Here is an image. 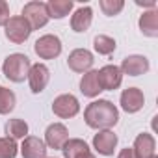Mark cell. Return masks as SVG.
I'll return each mask as SVG.
<instances>
[{
	"label": "cell",
	"mask_w": 158,
	"mask_h": 158,
	"mask_svg": "<svg viewBox=\"0 0 158 158\" xmlns=\"http://www.w3.org/2000/svg\"><path fill=\"white\" fill-rule=\"evenodd\" d=\"M23 158H47V145L41 138L26 136L21 145Z\"/></svg>",
	"instance_id": "cell-14"
},
{
	"label": "cell",
	"mask_w": 158,
	"mask_h": 158,
	"mask_svg": "<svg viewBox=\"0 0 158 158\" xmlns=\"http://www.w3.org/2000/svg\"><path fill=\"white\" fill-rule=\"evenodd\" d=\"M99 6H101V10H102L104 15L114 17V15H119L123 11L125 2H123V0H101Z\"/></svg>",
	"instance_id": "cell-24"
},
{
	"label": "cell",
	"mask_w": 158,
	"mask_h": 158,
	"mask_svg": "<svg viewBox=\"0 0 158 158\" xmlns=\"http://www.w3.org/2000/svg\"><path fill=\"white\" fill-rule=\"evenodd\" d=\"M61 152L65 158H78L84 152H89V145L80 138H69L65 145L61 147Z\"/></svg>",
	"instance_id": "cell-20"
},
{
	"label": "cell",
	"mask_w": 158,
	"mask_h": 158,
	"mask_svg": "<svg viewBox=\"0 0 158 158\" xmlns=\"http://www.w3.org/2000/svg\"><path fill=\"white\" fill-rule=\"evenodd\" d=\"M69 139V130L63 123H52L47 127L45 130V145L50 149H60L65 145V141Z\"/></svg>",
	"instance_id": "cell-11"
},
{
	"label": "cell",
	"mask_w": 158,
	"mask_h": 158,
	"mask_svg": "<svg viewBox=\"0 0 158 158\" xmlns=\"http://www.w3.org/2000/svg\"><path fill=\"white\" fill-rule=\"evenodd\" d=\"M115 47H117V43H115V39L110 37V35L99 34V35L93 39V48H95V52L101 54V56H110V54L115 50Z\"/></svg>",
	"instance_id": "cell-22"
},
{
	"label": "cell",
	"mask_w": 158,
	"mask_h": 158,
	"mask_svg": "<svg viewBox=\"0 0 158 158\" xmlns=\"http://www.w3.org/2000/svg\"><path fill=\"white\" fill-rule=\"evenodd\" d=\"M11 19L10 15V6L6 0H0V26H6V23Z\"/></svg>",
	"instance_id": "cell-26"
},
{
	"label": "cell",
	"mask_w": 158,
	"mask_h": 158,
	"mask_svg": "<svg viewBox=\"0 0 158 158\" xmlns=\"http://www.w3.org/2000/svg\"><path fill=\"white\" fill-rule=\"evenodd\" d=\"M23 17L26 19V23L30 24L32 32L43 28L48 23V11H47V4L39 2V0H32V2L24 4L23 8Z\"/></svg>",
	"instance_id": "cell-3"
},
{
	"label": "cell",
	"mask_w": 158,
	"mask_h": 158,
	"mask_svg": "<svg viewBox=\"0 0 158 158\" xmlns=\"http://www.w3.org/2000/svg\"><path fill=\"white\" fill-rule=\"evenodd\" d=\"M6 130V138H11V139H24L28 136V123L23 121V119H10L4 127Z\"/></svg>",
	"instance_id": "cell-21"
},
{
	"label": "cell",
	"mask_w": 158,
	"mask_h": 158,
	"mask_svg": "<svg viewBox=\"0 0 158 158\" xmlns=\"http://www.w3.org/2000/svg\"><path fill=\"white\" fill-rule=\"evenodd\" d=\"M97 73H99V82L102 91H114L123 84V73L117 65H104Z\"/></svg>",
	"instance_id": "cell-9"
},
{
	"label": "cell",
	"mask_w": 158,
	"mask_h": 158,
	"mask_svg": "<svg viewBox=\"0 0 158 158\" xmlns=\"http://www.w3.org/2000/svg\"><path fill=\"white\" fill-rule=\"evenodd\" d=\"M149 60L141 54H132V56H127L123 61H121V73L123 74H128V76H139V74H145L149 71Z\"/></svg>",
	"instance_id": "cell-13"
},
{
	"label": "cell",
	"mask_w": 158,
	"mask_h": 158,
	"mask_svg": "<svg viewBox=\"0 0 158 158\" xmlns=\"http://www.w3.org/2000/svg\"><path fill=\"white\" fill-rule=\"evenodd\" d=\"M78 158H95V154H93V152L89 151V152H84V154H80Z\"/></svg>",
	"instance_id": "cell-28"
},
{
	"label": "cell",
	"mask_w": 158,
	"mask_h": 158,
	"mask_svg": "<svg viewBox=\"0 0 158 158\" xmlns=\"http://www.w3.org/2000/svg\"><path fill=\"white\" fill-rule=\"evenodd\" d=\"M138 24H139V32L145 37H158V11L156 10L143 11Z\"/></svg>",
	"instance_id": "cell-18"
},
{
	"label": "cell",
	"mask_w": 158,
	"mask_h": 158,
	"mask_svg": "<svg viewBox=\"0 0 158 158\" xmlns=\"http://www.w3.org/2000/svg\"><path fill=\"white\" fill-rule=\"evenodd\" d=\"M154 149H156V141H154L152 134H147V132L138 134V138L134 139V145H132V151L136 152L138 158L154 156Z\"/></svg>",
	"instance_id": "cell-16"
},
{
	"label": "cell",
	"mask_w": 158,
	"mask_h": 158,
	"mask_svg": "<svg viewBox=\"0 0 158 158\" xmlns=\"http://www.w3.org/2000/svg\"><path fill=\"white\" fill-rule=\"evenodd\" d=\"M34 52L41 58V60H54L61 54V39L54 34H47L41 35L35 43H34Z\"/></svg>",
	"instance_id": "cell-5"
},
{
	"label": "cell",
	"mask_w": 158,
	"mask_h": 158,
	"mask_svg": "<svg viewBox=\"0 0 158 158\" xmlns=\"http://www.w3.org/2000/svg\"><path fill=\"white\" fill-rule=\"evenodd\" d=\"M80 91H82L84 97H89V99L99 97V93L102 91L101 82H99V73H97L95 69L84 73L82 80H80Z\"/></svg>",
	"instance_id": "cell-17"
},
{
	"label": "cell",
	"mask_w": 158,
	"mask_h": 158,
	"mask_svg": "<svg viewBox=\"0 0 158 158\" xmlns=\"http://www.w3.org/2000/svg\"><path fill=\"white\" fill-rule=\"evenodd\" d=\"M121 108L127 112V114H136L143 108L145 104V95L139 88H127L123 93H121Z\"/></svg>",
	"instance_id": "cell-10"
},
{
	"label": "cell",
	"mask_w": 158,
	"mask_h": 158,
	"mask_svg": "<svg viewBox=\"0 0 158 158\" xmlns=\"http://www.w3.org/2000/svg\"><path fill=\"white\" fill-rule=\"evenodd\" d=\"M117 158H138V156L132 151V147H127V149H121V152L117 154Z\"/></svg>",
	"instance_id": "cell-27"
},
{
	"label": "cell",
	"mask_w": 158,
	"mask_h": 158,
	"mask_svg": "<svg viewBox=\"0 0 158 158\" xmlns=\"http://www.w3.org/2000/svg\"><path fill=\"white\" fill-rule=\"evenodd\" d=\"M48 80H50V71L45 63H35L30 67L28 71V84H30V89L32 93H41L45 91V88L48 86Z\"/></svg>",
	"instance_id": "cell-7"
},
{
	"label": "cell",
	"mask_w": 158,
	"mask_h": 158,
	"mask_svg": "<svg viewBox=\"0 0 158 158\" xmlns=\"http://www.w3.org/2000/svg\"><path fill=\"white\" fill-rule=\"evenodd\" d=\"M4 34H6V37H8L11 43L21 45V43H24V41L30 37L32 28H30V24L26 23V19H24L23 15H15V17H11V19L6 23Z\"/></svg>",
	"instance_id": "cell-4"
},
{
	"label": "cell",
	"mask_w": 158,
	"mask_h": 158,
	"mask_svg": "<svg viewBox=\"0 0 158 158\" xmlns=\"http://www.w3.org/2000/svg\"><path fill=\"white\" fill-rule=\"evenodd\" d=\"M117 147V134L112 130H99L93 136V149L102 156H112Z\"/></svg>",
	"instance_id": "cell-12"
},
{
	"label": "cell",
	"mask_w": 158,
	"mask_h": 158,
	"mask_svg": "<svg viewBox=\"0 0 158 158\" xmlns=\"http://www.w3.org/2000/svg\"><path fill=\"white\" fill-rule=\"evenodd\" d=\"M32 63H30V58L26 54H21V52H15V54H10L4 63H2V73L8 80L15 82V84H21L24 82V78H28V71H30Z\"/></svg>",
	"instance_id": "cell-2"
},
{
	"label": "cell",
	"mask_w": 158,
	"mask_h": 158,
	"mask_svg": "<svg viewBox=\"0 0 158 158\" xmlns=\"http://www.w3.org/2000/svg\"><path fill=\"white\" fill-rule=\"evenodd\" d=\"M84 121H86V125L89 128L110 130L119 121V110L115 108L114 102H110L106 99H99V101H93V102H89L86 106Z\"/></svg>",
	"instance_id": "cell-1"
},
{
	"label": "cell",
	"mask_w": 158,
	"mask_h": 158,
	"mask_svg": "<svg viewBox=\"0 0 158 158\" xmlns=\"http://www.w3.org/2000/svg\"><path fill=\"white\" fill-rule=\"evenodd\" d=\"M151 158H158V156H156V154H154V156H151Z\"/></svg>",
	"instance_id": "cell-29"
},
{
	"label": "cell",
	"mask_w": 158,
	"mask_h": 158,
	"mask_svg": "<svg viewBox=\"0 0 158 158\" xmlns=\"http://www.w3.org/2000/svg\"><path fill=\"white\" fill-rule=\"evenodd\" d=\"M93 54L88 50V48H74L71 54H69V58H67V65H69V69L71 71H74V73H88V71H91V67H93Z\"/></svg>",
	"instance_id": "cell-8"
},
{
	"label": "cell",
	"mask_w": 158,
	"mask_h": 158,
	"mask_svg": "<svg viewBox=\"0 0 158 158\" xmlns=\"http://www.w3.org/2000/svg\"><path fill=\"white\" fill-rule=\"evenodd\" d=\"M15 104H17L15 93L10 88H2V86H0V114L6 115V114L13 112L15 110Z\"/></svg>",
	"instance_id": "cell-23"
},
{
	"label": "cell",
	"mask_w": 158,
	"mask_h": 158,
	"mask_svg": "<svg viewBox=\"0 0 158 158\" xmlns=\"http://www.w3.org/2000/svg\"><path fill=\"white\" fill-rule=\"evenodd\" d=\"M74 2L73 0H48L47 2V11L48 19H63L71 13Z\"/></svg>",
	"instance_id": "cell-19"
},
{
	"label": "cell",
	"mask_w": 158,
	"mask_h": 158,
	"mask_svg": "<svg viewBox=\"0 0 158 158\" xmlns=\"http://www.w3.org/2000/svg\"><path fill=\"white\" fill-rule=\"evenodd\" d=\"M93 23V10L89 6H82V8H78L73 17H71V28L73 32L76 34H82V32H88L89 26Z\"/></svg>",
	"instance_id": "cell-15"
},
{
	"label": "cell",
	"mask_w": 158,
	"mask_h": 158,
	"mask_svg": "<svg viewBox=\"0 0 158 158\" xmlns=\"http://www.w3.org/2000/svg\"><path fill=\"white\" fill-rule=\"evenodd\" d=\"M52 112H54V115H58L61 119H71L80 112V102H78V99L74 95L63 93L52 101Z\"/></svg>",
	"instance_id": "cell-6"
},
{
	"label": "cell",
	"mask_w": 158,
	"mask_h": 158,
	"mask_svg": "<svg viewBox=\"0 0 158 158\" xmlns=\"http://www.w3.org/2000/svg\"><path fill=\"white\" fill-rule=\"evenodd\" d=\"M17 141L11 138H0V158H15L17 156Z\"/></svg>",
	"instance_id": "cell-25"
}]
</instances>
